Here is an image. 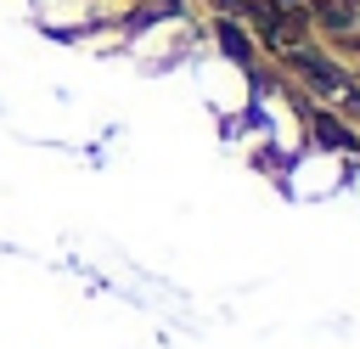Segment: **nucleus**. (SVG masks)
Returning <instances> with one entry per match:
<instances>
[{
  "mask_svg": "<svg viewBox=\"0 0 360 349\" xmlns=\"http://www.w3.org/2000/svg\"><path fill=\"white\" fill-rule=\"evenodd\" d=\"M309 124H315V135L326 141V146H338V152H354V135L332 118V113H309Z\"/></svg>",
  "mask_w": 360,
  "mask_h": 349,
  "instance_id": "obj_2",
  "label": "nucleus"
},
{
  "mask_svg": "<svg viewBox=\"0 0 360 349\" xmlns=\"http://www.w3.org/2000/svg\"><path fill=\"white\" fill-rule=\"evenodd\" d=\"M219 45H225L236 62H253V45H248V34H242L236 23H219Z\"/></svg>",
  "mask_w": 360,
  "mask_h": 349,
  "instance_id": "obj_4",
  "label": "nucleus"
},
{
  "mask_svg": "<svg viewBox=\"0 0 360 349\" xmlns=\"http://www.w3.org/2000/svg\"><path fill=\"white\" fill-rule=\"evenodd\" d=\"M287 62H292L315 90H349V84H343V73H338L326 56H315V51H287Z\"/></svg>",
  "mask_w": 360,
  "mask_h": 349,
  "instance_id": "obj_1",
  "label": "nucleus"
},
{
  "mask_svg": "<svg viewBox=\"0 0 360 349\" xmlns=\"http://www.w3.org/2000/svg\"><path fill=\"white\" fill-rule=\"evenodd\" d=\"M309 11H315L326 28H354V11H349V0H309Z\"/></svg>",
  "mask_w": 360,
  "mask_h": 349,
  "instance_id": "obj_3",
  "label": "nucleus"
}]
</instances>
